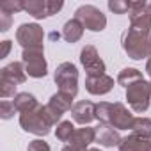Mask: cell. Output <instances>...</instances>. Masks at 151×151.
Segmentation results:
<instances>
[{
  "label": "cell",
  "instance_id": "1f68e13d",
  "mask_svg": "<svg viewBox=\"0 0 151 151\" xmlns=\"http://www.w3.org/2000/svg\"><path fill=\"white\" fill-rule=\"evenodd\" d=\"M87 151H100V149H96V147H89Z\"/></svg>",
  "mask_w": 151,
  "mask_h": 151
},
{
  "label": "cell",
  "instance_id": "4fadbf2b",
  "mask_svg": "<svg viewBox=\"0 0 151 151\" xmlns=\"http://www.w3.org/2000/svg\"><path fill=\"white\" fill-rule=\"evenodd\" d=\"M114 87V78H110L109 75H98V77H87L86 78V89L91 94H107Z\"/></svg>",
  "mask_w": 151,
  "mask_h": 151
},
{
  "label": "cell",
  "instance_id": "e0dca14e",
  "mask_svg": "<svg viewBox=\"0 0 151 151\" xmlns=\"http://www.w3.org/2000/svg\"><path fill=\"white\" fill-rule=\"evenodd\" d=\"M119 151H151V140L137 137V135L132 133V135L121 139Z\"/></svg>",
  "mask_w": 151,
  "mask_h": 151
},
{
  "label": "cell",
  "instance_id": "7a4b0ae2",
  "mask_svg": "<svg viewBox=\"0 0 151 151\" xmlns=\"http://www.w3.org/2000/svg\"><path fill=\"white\" fill-rule=\"evenodd\" d=\"M20 124L25 132H30L34 135H48L50 133V128L55 124L53 119L50 117L46 107L43 105H37L36 109L29 110V112H23L20 114Z\"/></svg>",
  "mask_w": 151,
  "mask_h": 151
},
{
  "label": "cell",
  "instance_id": "7c38bea8",
  "mask_svg": "<svg viewBox=\"0 0 151 151\" xmlns=\"http://www.w3.org/2000/svg\"><path fill=\"white\" fill-rule=\"evenodd\" d=\"M96 140V128H78L69 139V144L75 151H87V146Z\"/></svg>",
  "mask_w": 151,
  "mask_h": 151
},
{
  "label": "cell",
  "instance_id": "44dd1931",
  "mask_svg": "<svg viewBox=\"0 0 151 151\" xmlns=\"http://www.w3.org/2000/svg\"><path fill=\"white\" fill-rule=\"evenodd\" d=\"M132 132L137 137L149 139L151 137V119H147V117H135L133 126H132Z\"/></svg>",
  "mask_w": 151,
  "mask_h": 151
},
{
  "label": "cell",
  "instance_id": "52a82bcc",
  "mask_svg": "<svg viewBox=\"0 0 151 151\" xmlns=\"http://www.w3.org/2000/svg\"><path fill=\"white\" fill-rule=\"evenodd\" d=\"M22 60L25 64V71L29 77L41 78L46 75V60L43 48H25L22 53Z\"/></svg>",
  "mask_w": 151,
  "mask_h": 151
},
{
  "label": "cell",
  "instance_id": "4316f807",
  "mask_svg": "<svg viewBox=\"0 0 151 151\" xmlns=\"http://www.w3.org/2000/svg\"><path fill=\"white\" fill-rule=\"evenodd\" d=\"M27 151H50V146H48L45 140H39V139H36V140H32V142L29 144Z\"/></svg>",
  "mask_w": 151,
  "mask_h": 151
},
{
  "label": "cell",
  "instance_id": "9c48e42d",
  "mask_svg": "<svg viewBox=\"0 0 151 151\" xmlns=\"http://www.w3.org/2000/svg\"><path fill=\"white\" fill-rule=\"evenodd\" d=\"M60 9H62V2H50V0H29V2H23V11H27L36 20L48 18Z\"/></svg>",
  "mask_w": 151,
  "mask_h": 151
},
{
  "label": "cell",
  "instance_id": "8992f818",
  "mask_svg": "<svg viewBox=\"0 0 151 151\" xmlns=\"http://www.w3.org/2000/svg\"><path fill=\"white\" fill-rule=\"evenodd\" d=\"M75 18L84 25V29H89L93 32H101L107 27L105 14L94 6H80L75 11Z\"/></svg>",
  "mask_w": 151,
  "mask_h": 151
},
{
  "label": "cell",
  "instance_id": "cb8c5ba5",
  "mask_svg": "<svg viewBox=\"0 0 151 151\" xmlns=\"http://www.w3.org/2000/svg\"><path fill=\"white\" fill-rule=\"evenodd\" d=\"M109 9L114 11L116 14H126L130 11V2H124V0H110Z\"/></svg>",
  "mask_w": 151,
  "mask_h": 151
},
{
  "label": "cell",
  "instance_id": "f546056e",
  "mask_svg": "<svg viewBox=\"0 0 151 151\" xmlns=\"http://www.w3.org/2000/svg\"><path fill=\"white\" fill-rule=\"evenodd\" d=\"M146 71H147V75H149V78H151V57L147 59V64H146Z\"/></svg>",
  "mask_w": 151,
  "mask_h": 151
},
{
  "label": "cell",
  "instance_id": "9a60e30c",
  "mask_svg": "<svg viewBox=\"0 0 151 151\" xmlns=\"http://www.w3.org/2000/svg\"><path fill=\"white\" fill-rule=\"evenodd\" d=\"M25 78H27V71L22 62H11L6 68H2V73H0V80H7L14 86L23 84Z\"/></svg>",
  "mask_w": 151,
  "mask_h": 151
},
{
  "label": "cell",
  "instance_id": "f1b7e54d",
  "mask_svg": "<svg viewBox=\"0 0 151 151\" xmlns=\"http://www.w3.org/2000/svg\"><path fill=\"white\" fill-rule=\"evenodd\" d=\"M9 48H11V41H2V53H0V59L7 57V53H9Z\"/></svg>",
  "mask_w": 151,
  "mask_h": 151
},
{
  "label": "cell",
  "instance_id": "5bb4252c",
  "mask_svg": "<svg viewBox=\"0 0 151 151\" xmlns=\"http://www.w3.org/2000/svg\"><path fill=\"white\" fill-rule=\"evenodd\" d=\"M71 116L80 124H89L96 117V105L91 103V101H78V103L73 105Z\"/></svg>",
  "mask_w": 151,
  "mask_h": 151
},
{
  "label": "cell",
  "instance_id": "30bf717a",
  "mask_svg": "<svg viewBox=\"0 0 151 151\" xmlns=\"http://www.w3.org/2000/svg\"><path fill=\"white\" fill-rule=\"evenodd\" d=\"M80 62L87 71V77H98V75H105V64L100 59L98 52L94 46L87 45L80 52Z\"/></svg>",
  "mask_w": 151,
  "mask_h": 151
},
{
  "label": "cell",
  "instance_id": "d4e9b609",
  "mask_svg": "<svg viewBox=\"0 0 151 151\" xmlns=\"http://www.w3.org/2000/svg\"><path fill=\"white\" fill-rule=\"evenodd\" d=\"M14 112H18L16 107H14V103L9 101V100H2V103H0V116H2V119H9V117H13Z\"/></svg>",
  "mask_w": 151,
  "mask_h": 151
},
{
  "label": "cell",
  "instance_id": "83f0119b",
  "mask_svg": "<svg viewBox=\"0 0 151 151\" xmlns=\"http://www.w3.org/2000/svg\"><path fill=\"white\" fill-rule=\"evenodd\" d=\"M9 27H11V14L0 11V30H2V32H7Z\"/></svg>",
  "mask_w": 151,
  "mask_h": 151
},
{
  "label": "cell",
  "instance_id": "8fae6325",
  "mask_svg": "<svg viewBox=\"0 0 151 151\" xmlns=\"http://www.w3.org/2000/svg\"><path fill=\"white\" fill-rule=\"evenodd\" d=\"M71 100H73L71 96L62 94V93H57V94H53V96L50 98L48 105H45V107H46V110H48L50 117L53 119V123H57V121L64 116V112H66V110L73 109V107H71Z\"/></svg>",
  "mask_w": 151,
  "mask_h": 151
},
{
  "label": "cell",
  "instance_id": "ac0fdd59",
  "mask_svg": "<svg viewBox=\"0 0 151 151\" xmlns=\"http://www.w3.org/2000/svg\"><path fill=\"white\" fill-rule=\"evenodd\" d=\"M84 34V25L77 20V18H73L69 22H66L64 29H62V37L68 41V43H77Z\"/></svg>",
  "mask_w": 151,
  "mask_h": 151
},
{
  "label": "cell",
  "instance_id": "d6986e66",
  "mask_svg": "<svg viewBox=\"0 0 151 151\" xmlns=\"http://www.w3.org/2000/svg\"><path fill=\"white\" fill-rule=\"evenodd\" d=\"M13 103H14V107H16V110H18L20 114L29 112V110H32V109L37 107L36 98H34L32 94H29V93H20V94H16L14 100H13Z\"/></svg>",
  "mask_w": 151,
  "mask_h": 151
},
{
  "label": "cell",
  "instance_id": "7402d4cb",
  "mask_svg": "<svg viewBox=\"0 0 151 151\" xmlns=\"http://www.w3.org/2000/svg\"><path fill=\"white\" fill-rule=\"evenodd\" d=\"M73 133H75V126H73L71 121H62V123L57 126V130H55L57 139L62 140V142H69V139H71Z\"/></svg>",
  "mask_w": 151,
  "mask_h": 151
},
{
  "label": "cell",
  "instance_id": "277c9868",
  "mask_svg": "<svg viewBox=\"0 0 151 151\" xmlns=\"http://www.w3.org/2000/svg\"><path fill=\"white\" fill-rule=\"evenodd\" d=\"M55 84L59 86V93L68 94L71 98L77 96L78 93V69L71 62H62L55 69Z\"/></svg>",
  "mask_w": 151,
  "mask_h": 151
},
{
  "label": "cell",
  "instance_id": "603a6c76",
  "mask_svg": "<svg viewBox=\"0 0 151 151\" xmlns=\"http://www.w3.org/2000/svg\"><path fill=\"white\" fill-rule=\"evenodd\" d=\"M0 11L2 13H7V14H14L18 11H23V2H20V0H6V2L0 4Z\"/></svg>",
  "mask_w": 151,
  "mask_h": 151
},
{
  "label": "cell",
  "instance_id": "4dcf8cb0",
  "mask_svg": "<svg viewBox=\"0 0 151 151\" xmlns=\"http://www.w3.org/2000/svg\"><path fill=\"white\" fill-rule=\"evenodd\" d=\"M62 151H75V149H73V147H71V146H66V147H64V149H62Z\"/></svg>",
  "mask_w": 151,
  "mask_h": 151
},
{
  "label": "cell",
  "instance_id": "484cf974",
  "mask_svg": "<svg viewBox=\"0 0 151 151\" xmlns=\"http://www.w3.org/2000/svg\"><path fill=\"white\" fill-rule=\"evenodd\" d=\"M16 93V86L7 82V80H0V96H2L4 100L9 98V96H14Z\"/></svg>",
  "mask_w": 151,
  "mask_h": 151
},
{
  "label": "cell",
  "instance_id": "3957f363",
  "mask_svg": "<svg viewBox=\"0 0 151 151\" xmlns=\"http://www.w3.org/2000/svg\"><path fill=\"white\" fill-rule=\"evenodd\" d=\"M123 48L128 53V57L139 60L144 57H151V37L149 32H140V30H132L128 29V32L123 37Z\"/></svg>",
  "mask_w": 151,
  "mask_h": 151
},
{
  "label": "cell",
  "instance_id": "ffe728a7",
  "mask_svg": "<svg viewBox=\"0 0 151 151\" xmlns=\"http://www.w3.org/2000/svg\"><path fill=\"white\" fill-rule=\"evenodd\" d=\"M139 80H142V73L139 69H135V68H124L117 77V82L121 86H124V87H128V86H132V84H135Z\"/></svg>",
  "mask_w": 151,
  "mask_h": 151
},
{
  "label": "cell",
  "instance_id": "5b68a950",
  "mask_svg": "<svg viewBox=\"0 0 151 151\" xmlns=\"http://www.w3.org/2000/svg\"><path fill=\"white\" fill-rule=\"evenodd\" d=\"M149 98H151V84L146 82L144 78L126 87V100L133 109V112L139 114L146 112L149 107Z\"/></svg>",
  "mask_w": 151,
  "mask_h": 151
},
{
  "label": "cell",
  "instance_id": "6da1fadb",
  "mask_svg": "<svg viewBox=\"0 0 151 151\" xmlns=\"http://www.w3.org/2000/svg\"><path fill=\"white\" fill-rule=\"evenodd\" d=\"M96 117L116 130H132L133 126V114L123 103H98L96 105Z\"/></svg>",
  "mask_w": 151,
  "mask_h": 151
},
{
  "label": "cell",
  "instance_id": "ba28073f",
  "mask_svg": "<svg viewBox=\"0 0 151 151\" xmlns=\"http://www.w3.org/2000/svg\"><path fill=\"white\" fill-rule=\"evenodd\" d=\"M43 29L36 23H23L16 30L18 43L25 48H43Z\"/></svg>",
  "mask_w": 151,
  "mask_h": 151
},
{
  "label": "cell",
  "instance_id": "d6a6232c",
  "mask_svg": "<svg viewBox=\"0 0 151 151\" xmlns=\"http://www.w3.org/2000/svg\"><path fill=\"white\" fill-rule=\"evenodd\" d=\"M147 11H149V14H151V4H147Z\"/></svg>",
  "mask_w": 151,
  "mask_h": 151
},
{
  "label": "cell",
  "instance_id": "2e32d148",
  "mask_svg": "<svg viewBox=\"0 0 151 151\" xmlns=\"http://www.w3.org/2000/svg\"><path fill=\"white\" fill-rule=\"evenodd\" d=\"M96 140L105 147H114V146L121 144V137H119L117 130H114L109 124H101L96 128Z\"/></svg>",
  "mask_w": 151,
  "mask_h": 151
}]
</instances>
